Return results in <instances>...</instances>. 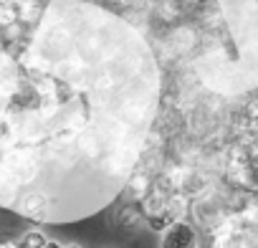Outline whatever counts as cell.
I'll use <instances>...</instances> for the list:
<instances>
[{"mask_svg":"<svg viewBox=\"0 0 258 248\" xmlns=\"http://www.w3.org/2000/svg\"><path fill=\"white\" fill-rule=\"evenodd\" d=\"M162 248H195V233L190 225H172L165 238H162Z\"/></svg>","mask_w":258,"mask_h":248,"instance_id":"cell-1","label":"cell"},{"mask_svg":"<svg viewBox=\"0 0 258 248\" xmlns=\"http://www.w3.org/2000/svg\"><path fill=\"white\" fill-rule=\"evenodd\" d=\"M18 21H21V13H18V8H16L13 3L0 6V28H11V26H16Z\"/></svg>","mask_w":258,"mask_h":248,"instance_id":"cell-2","label":"cell"},{"mask_svg":"<svg viewBox=\"0 0 258 248\" xmlns=\"http://www.w3.org/2000/svg\"><path fill=\"white\" fill-rule=\"evenodd\" d=\"M46 243H48V240H46V235H43L41 230H28V233L21 238L18 245H21V248H46Z\"/></svg>","mask_w":258,"mask_h":248,"instance_id":"cell-3","label":"cell"},{"mask_svg":"<svg viewBox=\"0 0 258 248\" xmlns=\"http://www.w3.org/2000/svg\"><path fill=\"white\" fill-rule=\"evenodd\" d=\"M46 248H63V245H61V243H56V240H48V243H46Z\"/></svg>","mask_w":258,"mask_h":248,"instance_id":"cell-4","label":"cell"},{"mask_svg":"<svg viewBox=\"0 0 258 248\" xmlns=\"http://www.w3.org/2000/svg\"><path fill=\"white\" fill-rule=\"evenodd\" d=\"M0 248H21L18 243H0Z\"/></svg>","mask_w":258,"mask_h":248,"instance_id":"cell-5","label":"cell"},{"mask_svg":"<svg viewBox=\"0 0 258 248\" xmlns=\"http://www.w3.org/2000/svg\"><path fill=\"white\" fill-rule=\"evenodd\" d=\"M63 248H81V245H63Z\"/></svg>","mask_w":258,"mask_h":248,"instance_id":"cell-6","label":"cell"}]
</instances>
